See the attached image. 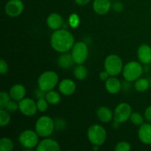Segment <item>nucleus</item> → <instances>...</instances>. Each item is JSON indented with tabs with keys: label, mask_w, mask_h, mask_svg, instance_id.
<instances>
[{
	"label": "nucleus",
	"mask_w": 151,
	"mask_h": 151,
	"mask_svg": "<svg viewBox=\"0 0 151 151\" xmlns=\"http://www.w3.org/2000/svg\"><path fill=\"white\" fill-rule=\"evenodd\" d=\"M75 38L73 35L64 29L55 30L50 38L52 47L58 52H67L74 46Z\"/></svg>",
	"instance_id": "obj_1"
},
{
	"label": "nucleus",
	"mask_w": 151,
	"mask_h": 151,
	"mask_svg": "<svg viewBox=\"0 0 151 151\" xmlns=\"http://www.w3.org/2000/svg\"><path fill=\"white\" fill-rule=\"evenodd\" d=\"M58 83V75L53 71H47L39 76L38 79V88L44 91L52 90Z\"/></svg>",
	"instance_id": "obj_2"
},
{
	"label": "nucleus",
	"mask_w": 151,
	"mask_h": 151,
	"mask_svg": "<svg viewBox=\"0 0 151 151\" xmlns=\"http://www.w3.org/2000/svg\"><path fill=\"white\" fill-rule=\"evenodd\" d=\"M55 128V122L48 116H43L38 118L35 125V131L41 137H47L51 135Z\"/></svg>",
	"instance_id": "obj_3"
},
{
	"label": "nucleus",
	"mask_w": 151,
	"mask_h": 151,
	"mask_svg": "<svg viewBox=\"0 0 151 151\" xmlns=\"http://www.w3.org/2000/svg\"><path fill=\"white\" fill-rule=\"evenodd\" d=\"M104 68L110 76H116L123 69L122 59L117 55H109L105 59Z\"/></svg>",
	"instance_id": "obj_4"
},
{
	"label": "nucleus",
	"mask_w": 151,
	"mask_h": 151,
	"mask_svg": "<svg viewBox=\"0 0 151 151\" xmlns=\"http://www.w3.org/2000/svg\"><path fill=\"white\" fill-rule=\"evenodd\" d=\"M106 129L97 124L91 125L87 131V137L93 145H102L106 141Z\"/></svg>",
	"instance_id": "obj_5"
},
{
	"label": "nucleus",
	"mask_w": 151,
	"mask_h": 151,
	"mask_svg": "<svg viewBox=\"0 0 151 151\" xmlns=\"http://www.w3.org/2000/svg\"><path fill=\"white\" fill-rule=\"evenodd\" d=\"M143 72L142 66L137 61H131L124 66L122 69V75L125 81L133 82L140 78Z\"/></svg>",
	"instance_id": "obj_6"
},
{
	"label": "nucleus",
	"mask_w": 151,
	"mask_h": 151,
	"mask_svg": "<svg viewBox=\"0 0 151 151\" xmlns=\"http://www.w3.org/2000/svg\"><path fill=\"white\" fill-rule=\"evenodd\" d=\"M38 134L36 131L32 130H26L20 134L19 141L24 147L27 149H32L38 145Z\"/></svg>",
	"instance_id": "obj_7"
},
{
	"label": "nucleus",
	"mask_w": 151,
	"mask_h": 151,
	"mask_svg": "<svg viewBox=\"0 0 151 151\" xmlns=\"http://www.w3.org/2000/svg\"><path fill=\"white\" fill-rule=\"evenodd\" d=\"M88 54V46L83 41H79L74 44L72 48V55L75 63L83 64L86 61Z\"/></svg>",
	"instance_id": "obj_8"
},
{
	"label": "nucleus",
	"mask_w": 151,
	"mask_h": 151,
	"mask_svg": "<svg viewBox=\"0 0 151 151\" xmlns=\"http://www.w3.org/2000/svg\"><path fill=\"white\" fill-rule=\"evenodd\" d=\"M132 114L131 106L127 103H121L118 105L114 111V120L119 124L128 120Z\"/></svg>",
	"instance_id": "obj_9"
},
{
	"label": "nucleus",
	"mask_w": 151,
	"mask_h": 151,
	"mask_svg": "<svg viewBox=\"0 0 151 151\" xmlns=\"http://www.w3.org/2000/svg\"><path fill=\"white\" fill-rule=\"evenodd\" d=\"M19 110L27 116H32L36 114V103L30 98H24L19 102Z\"/></svg>",
	"instance_id": "obj_10"
},
{
	"label": "nucleus",
	"mask_w": 151,
	"mask_h": 151,
	"mask_svg": "<svg viewBox=\"0 0 151 151\" xmlns=\"http://www.w3.org/2000/svg\"><path fill=\"white\" fill-rule=\"evenodd\" d=\"M24 10V4L22 0H10L4 6L6 14L12 18H15L22 14Z\"/></svg>",
	"instance_id": "obj_11"
},
{
	"label": "nucleus",
	"mask_w": 151,
	"mask_h": 151,
	"mask_svg": "<svg viewBox=\"0 0 151 151\" xmlns=\"http://www.w3.org/2000/svg\"><path fill=\"white\" fill-rule=\"evenodd\" d=\"M60 150V145L55 140L52 139H43L37 145V151H58Z\"/></svg>",
	"instance_id": "obj_12"
},
{
	"label": "nucleus",
	"mask_w": 151,
	"mask_h": 151,
	"mask_svg": "<svg viewBox=\"0 0 151 151\" xmlns=\"http://www.w3.org/2000/svg\"><path fill=\"white\" fill-rule=\"evenodd\" d=\"M112 7L111 0H94L93 9L99 15H105L109 13Z\"/></svg>",
	"instance_id": "obj_13"
},
{
	"label": "nucleus",
	"mask_w": 151,
	"mask_h": 151,
	"mask_svg": "<svg viewBox=\"0 0 151 151\" xmlns=\"http://www.w3.org/2000/svg\"><path fill=\"white\" fill-rule=\"evenodd\" d=\"M137 56L142 63L148 64L151 63V47L147 44H142L137 50Z\"/></svg>",
	"instance_id": "obj_14"
},
{
	"label": "nucleus",
	"mask_w": 151,
	"mask_h": 151,
	"mask_svg": "<svg viewBox=\"0 0 151 151\" xmlns=\"http://www.w3.org/2000/svg\"><path fill=\"white\" fill-rule=\"evenodd\" d=\"M59 91L63 95L69 96L74 94L76 90V85L75 82L70 79H63L59 83Z\"/></svg>",
	"instance_id": "obj_15"
},
{
	"label": "nucleus",
	"mask_w": 151,
	"mask_h": 151,
	"mask_svg": "<svg viewBox=\"0 0 151 151\" xmlns=\"http://www.w3.org/2000/svg\"><path fill=\"white\" fill-rule=\"evenodd\" d=\"M139 139L146 145L151 144V124L143 123L138 131Z\"/></svg>",
	"instance_id": "obj_16"
},
{
	"label": "nucleus",
	"mask_w": 151,
	"mask_h": 151,
	"mask_svg": "<svg viewBox=\"0 0 151 151\" xmlns=\"http://www.w3.org/2000/svg\"><path fill=\"white\" fill-rule=\"evenodd\" d=\"M9 94L12 100L19 102L22 99L24 98L25 94H26V89H25V87L22 84H15L10 88Z\"/></svg>",
	"instance_id": "obj_17"
},
{
	"label": "nucleus",
	"mask_w": 151,
	"mask_h": 151,
	"mask_svg": "<svg viewBox=\"0 0 151 151\" xmlns=\"http://www.w3.org/2000/svg\"><path fill=\"white\" fill-rule=\"evenodd\" d=\"M105 86L108 92L112 94H117L122 88L119 80L114 78V76H111V78H109L106 80Z\"/></svg>",
	"instance_id": "obj_18"
},
{
	"label": "nucleus",
	"mask_w": 151,
	"mask_h": 151,
	"mask_svg": "<svg viewBox=\"0 0 151 151\" xmlns=\"http://www.w3.org/2000/svg\"><path fill=\"white\" fill-rule=\"evenodd\" d=\"M47 26L53 30L59 29L63 25V19L58 13H52L49 15L47 19Z\"/></svg>",
	"instance_id": "obj_19"
},
{
	"label": "nucleus",
	"mask_w": 151,
	"mask_h": 151,
	"mask_svg": "<svg viewBox=\"0 0 151 151\" xmlns=\"http://www.w3.org/2000/svg\"><path fill=\"white\" fill-rule=\"evenodd\" d=\"M97 116L102 122L108 123L111 121L112 118H114V114H112L110 109L106 106H102L97 110Z\"/></svg>",
	"instance_id": "obj_20"
},
{
	"label": "nucleus",
	"mask_w": 151,
	"mask_h": 151,
	"mask_svg": "<svg viewBox=\"0 0 151 151\" xmlns=\"http://www.w3.org/2000/svg\"><path fill=\"white\" fill-rule=\"evenodd\" d=\"M74 63L75 61H74L72 54H69L66 52H64L63 55H61L58 59V64L63 69H68V68L71 67Z\"/></svg>",
	"instance_id": "obj_21"
},
{
	"label": "nucleus",
	"mask_w": 151,
	"mask_h": 151,
	"mask_svg": "<svg viewBox=\"0 0 151 151\" xmlns=\"http://www.w3.org/2000/svg\"><path fill=\"white\" fill-rule=\"evenodd\" d=\"M87 75H88V72H87L86 68L83 65L78 64V66H76L74 69V76L79 81H83L87 77Z\"/></svg>",
	"instance_id": "obj_22"
},
{
	"label": "nucleus",
	"mask_w": 151,
	"mask_h": 151,
	"mask_svg": "<svg viewBox=\"0 0 151 151\" xmlns=\"http://www.w3.org/2000/svg\"><path fill=\"white\" fill-rule=\"evenodd\" d=\"M150 86V81L145 78H139L134 83V88L139 92H144Z\"/></svg>",
	"instance_id": "obj_23"
},
{
	"label": "nucleus",
	"mask_w": 151,
	"mask_h": 151,
	"mask_svg": "<svg viewBox=\"0 0 151 151\" xmlns=\"http://www.w3.org/2000/svg\"><path fill=\"white\" fill-rule=\"evenodd\" d=\"M45 98L47 102L51 105H56L60 101V96L59 93L52 90L47 91L45 95Z\"/></svg>",
	"instance_id": "obj_24"
},
{
	"label": "nucleus",
	"mask_w": 151,
	"mask_h": 151,
	"mask_svg": "<svg viewBox=\"0 0 151 151\" xmlns=\"http://www.w3.org/2000/svg\"><path fill=\"white\" fill-rule=\"evenodd\" d=\"M13 149V142L8 137H2L0 140V150L11 151Z\"/></svg>",
	"instance_id": "obj_25"
},
{
	"label": "nucleus",
	"mask_w": 151,
	"mask_h": 151,
	"mask_svg": "<svg viewBox=\"0 0 151 151\" xmlns=\"http://www.w3.org/2000/svg\"><path fill=\"white\" fill-rule=\"evenodd\" d=\"M10 122V114L7 111L1 109L0 110V125L4 127L8 125Z\"/></svg>",
	"instance_id": "obj_26"
},
{
	"label": "nucleus",
	"mask_w": 151,
	"mask_h": 151,
	"mask_svg": "<svg viewBox=\"0 0 151 151\" xmlns=\"http://www.w3.org/2000/svg\"><path fill=\"white\" fill-rule=\"evenodd\" d=\"M130 119H131V122L136 125H141L144 122V119H143L142 116L138 112H134V113L131 114Z\"/></svg>",
	"instance_id": "obj_27"
},
{
	"label": "nucleus",
	"mask_w": 151,
	"mask_h": 151,
	"mask_svg": "<svg viewBox=\"0 0 151 151\" xmlns=\"http://www.w3.org/2000/svg\"><path fill=\"white\" fill-rule=\"evenodd\" d=\"M48 102L46 100L45 97L38 99V101L36 102L37 109L38 111L41 112H45L48 109Z\"/></svg>",
	"instance_id": "obj_28"
},
{
	"label": "nucleus",
	"mask_w": 151,
	"mask_h": 151,
	"mask_svg": "<svg viewBox=\"0 0 151 151\" xmlns=\"http://www.w3.org/2000/svg\"><path fill=\"white\" fill-rule=\"evenodd\" d=\"M10 99L11 97H10V94L4 91H1L0 94V109H4L7 103H9Z\"/></svg>",
	"instance_id": "obj_29"
},
{
	"label": "nucleus",
	"mask_w": 151,
	"mask_h": 151,
	"mask_svg": "<svg viewBox=\"0 0 151 151\" xmlns=\"http://www.w3.org/2000/svg\"><path fill=\"white\" fill-rule=\"evenodd\" d=\"M131 149L130 143L127 142H120L115 146V151H129Z\"/></svg>",
	"instance_id": "obj_30"
},
{
	"label": "nucleus",
	"mask_w": 151,
	"mask_h": 151,
	"mask_svg": "<svg viewBox=\"0 0 151 151\" xmlns=\"http://www.w3.org/2000/svg\"><path fill=\"white\" fill-rule=\"evenodd\" d=\"M16 102L17 101H16V100H10L7 104V106H5V108H4L5 110L7 111L8 112H12V113L16 112L19 109V103H17Z\"/></svg>",
	"instance_id": "obj_31"
},
{
	"label": "nucleus",
	"mask_w": 151,
	"mask_h": 151,
	"mask_svg": "<svg viewBox=\"0 0 151 151\" xmlns=\"http://www.w3.org/2000/svg\"><path fill=\"white\" fill-rule=\"evenodd\" d=\"M69 24H70V26L72 27L73 28L77 27L80 23L79 17H78V16L77 14L73 13V14L71 15L70 17H69Z\"/></svg>",
	"instance_id": "obj_32"
},
{
	"label": "nucleus",
	"mask_w": 151,
	"mask_h": 151,
	"mask_svg": "<svg viewBox=\"0 0 151 151\" xmlns=\"http://www.w3.org/2000/svg\"><path fill=\"white\" fill-rule=\"evenodd\" d=\"M8 71V65L4 60L1 59L0 60V72L1 75H5Z\"/></svg>",
	"instance_id": "obj_33"
},
{
	"label": "nucleus",
	"mask_w": 151,
	"mask_h": 151,
	"mask_svg": "<svg viewBox=\"0 0 151 151\" xmlns=\"http://www.w3.org/2000/svg\"><path fill=\"white\" fill-rule=\"evenodd\" d=\"M112 8L116 12H121L123 9V5L122 3L119 1H116L113 4H112Z\"/></svg>",
	"instance_id": "obj_34"
},
{
	"label": "nucleus",
	"mask_w": 151,
	"mask_h": 151,
	"mask_svg": "<svg viewBox=\"0 0 151 151\" xmlns=\"http://www.w3.org/2000/svg\"><path fill=\"white\" fill-rule=\"evenodd\" d=\"M145 119L148 122H151V106H149L145 111Z\"/></svg>",
	"instance_id": "obj_35"
},
{
	"label": "nucleus",
	"mask_w": 151,
	"mask_h": 151,
	"mask_svg": "<svg viewBox=\"0 0 151 151\" xmlns=\"http://www.w3.org/2000/svg\"><path fill=\"white\" fill-rule=\"evenodd\" d=\"M109 74L106 72V70L103 71V72H101L100 74H99V77H100V79L103 81H106V80L109 78Z\"/></svg>",
	"instance_id": "obj_36"
},
{
	"label": "nucleus",
	"mask_w": 151,
	"mask_h": 151,
	"mask_svg": "<svg viewBox=\"0 0 151 151\" xmlns=\"http://www.w3.org/2000/svg\"><path fill=\"white\" fill-rule=\"evenodd\" d=\"M91 0H75V3L78 5H81V6H83V5H86Z\"/></svg>",
	"instance_id": "obj_37"
},
{
	"label": "nucleus",
	"mask_w": 151,
	"mask_h": 151,
	"mask_svg": "<svg viewBox=\"0 0 151 151\" xmlns=\"http://www.w3.org/2000/svg\"><path fill=\"white\" fill-rule=\"evenodd\" d=\"M150 86L151 87V79L150 80Z\"/></svg>",
	"instance_id": "obj_38"
},
{
	"label": "nucleus",
	"mask_w": 151,
	"mask_h": 151,
	"mask_svg": "<svg viewBox=\"0 0 151 151\" xmlns=\"http://www.w3.org/2000/svg\"><path fill=\"white\" fill-rule=\"evenodd\" d=\"M113 1H119V0H113Z\"/></svg>",
	"instance_id": "obj_39"
}]
</instances>
